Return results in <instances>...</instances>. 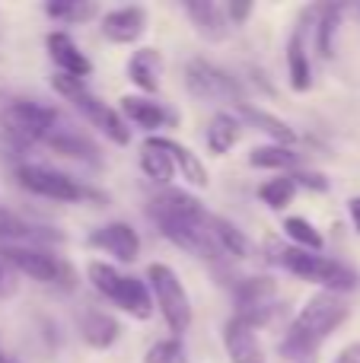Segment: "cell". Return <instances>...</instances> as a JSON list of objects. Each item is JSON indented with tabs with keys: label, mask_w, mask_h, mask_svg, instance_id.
Instances as JSON below:
<instances>
[{
	"label": "cell",
	"mask_w": 360,
	"mask_h": 363,
	"mask_svg": "<svg viewBox=\"0 0 360 363\" xmlns=\"http://www.w3.org/2000/svg\"><path fill=\"white\" fill-rule=\"evenodd\" d=\"M163 51L159 48H137L128 57V80L140 89V96H153L163 83Z\"/></svg>",
	"instance_id": "obj_19"
},
{
	"label": "cell",
	"mask_w": 360,
	"mask_h": 363,
	"mask_svg": "<svg viewBox=\"0 0 360 363\" xmlns=\"http://www.w3.org/2000/svg\"><path fill=\"white\" fill-rule=\"evenodd\" d=\"M348 217H351V223H354V230L360 233V194H354V198L348 201Z\"/></svg>",
	"instance_id": "obj_37"
},
{
	"label": "cell",
	"mask_w": 360,
	"mask_h": 363,
	"mask_svg": "<svg viewBox=\"0 0 360 363\" xmlns=\"http://www.w3.org/2000/svg\"><path fill=\"white\" fill-rule=\"evenodd\" d=\"M140 169H144V176L150 182H157V185H169V182L176 179V166H172L169 153L159 150L157 144H150V138L140 144Z\"/></svg>",
	"instance_id": "obj_29"
},
{
	"label": "cell",
	"mask_w": 360,
	"mask_h": 363,
	"mask_svg": "<svg viewBox=\"0 0 360 363\" xmlns=\"http://www.w3.org/2000/svg\"><path fill=\"white\" fill-rule=\"evenodd\" d=\"M223 10H227V19H230V26H233V29H236V26H242L249 16H252V4H227Z\"/></svg>",
	"instance_id": "obj_35"
},
{
	"label": "cell",
	"mask_w": 360,
	"mask_h": 363,
	"mask_svg": "<svg viewBox=\"0 0 360 363\" xmlns=\"http://www.w3.org/2000/svg\"><path fill=\"white\" fill-rule=\"evenodd\" d=\"M274 296H278V284H274L268 274L242 277V281H236V287H233V300H236L233 319H240L242 325L259 332V328L268 325V322L274 319V313H278Z\"/></svg>",
	"instance_id": "obj_10"
},
{
	"label": "cell",
	"mask_w": 360,
	"mask_h": 363,
	"mask_svg": "<svg viewBox=\"0 0 360 363\" xmlns=\"http://www.w3.org/2000/svg\"><path fill=\"white\" fill-rule=\"evenodd\" d=\"M268 249L274 252L271 258L287 274L300 277V281H306V284H316L325 294L342 296V294H351V290L360 287V274L354 268L322 255V252H303V249H293V245H274V242H268Z\"/></svg>",
	"instance_id": "obj_3"
},
{
	"label": "cell",
	"mask_w": 360,
	"mask_h": 363,
	"mask_svg": "<svg viewBox=\"0 0 360 363\" xmlns=\"http://www.w3.org/2000/svg\"><path fill=\"white\" fill-rule=\"evenodd\" d=\"M150 144H157L159 150L169 153L176 172H182V179L189 182V185H195V188H208L210 185V176H208V169H204V163L198 160V153H191L185 144L166 138V134H150Z\"/></svg>",
	"instance_id": "obj_20"
},
{
	"label": "cell",
	"mask_w": 360,
	"mask_h": 363,
	"mask_svg": "<svg viewBox=\"0 0 360 363\" xmlns=\"http://www.w3.org/2000/svg\"><path fill=\"white\" fill-rule=\"evenodd\" d=\"M144 284H147V290H150V296H153V306L159 309L163 322L169 325L172 338H182V335L191 328L195 313H191L189 290H185V284L179 281V274L169 268V264L153 262V264H147Z\"/></svg>",
	"instance_id": "obj_6"
},
{
	"label": "cell",
	"mask_w": 360,
	"mask_h": 363,
	"mask_svg": "<svg viewBox=\"0 0 360 363\" xmlns=\"http://www.w3.org/2000/svg\"><path fill=\"white\" fill-rule=\"evenodd\" d=\"M208 226H210V239H214L220 255H227V258H249L252 255V242L246 239V233H242L236 223H230L227 217L210 213Z\"/></svg>",
	"instance_id": "obj_25"
},
{
	"label": "cell",
	"mask_w": 360,
	"mask_h": 363,
	"mask_svg": "<svg viewBox=\"0 0 360 363\" xmlns=\"http://www.w3.org/2000/svg\"><path fill=\"white\" fill-rule=\"evenodd\" d=\"M297 182L291 179V172H284V176H274L268 182H261L259 185V198L261 204H268L271 211H284L287 204H293V198H297Z\"/></svg>",
	"instance_id": "obj_32"
},
{
	"label": "cell",
	"mask_w": 360,
	"mask_h": 363,
	"mask_svg": "<svg viewBox=\"0 0 360 363\" xmlns=\"http://www.w3.org/2000/svg\"><path fill=\"white\" fill-rule=\"evenodd\" d=\"M57 118L61 115H57L55 106H45V102L35 99H16L0 112V128L16 147H35L48 140Z\"/></svg>",
	"instance_id": "obj_8"
},
{
	"label": "cell",
	"mask_w": 360,
	"mask_h": 363,
	"mask_svg": "<svg viewBox=\"0 0 360 363\" xmlns=\"http://www.w3.org/2000/svg\"><path fill=\"white\" fill-rule=\"evenodd\" d=\"M118 115L128 121V128L137 125L144 131H159V128H172L179 125V115L172 108H166L163 102H157L153 96H125L121 99Z\"/></svg>",
	"instance_id": "obj_13"
},
{
	"label": "cell",
	"mask_w": 360,
	"mask_h": 363,
	"mask_svg": "<svg viewBox=\"0 0 360 363\" xmlns=\"http://www.w3.org/2000/svg\"><path fill=\"white\" fill-rule=\"evenodd\" d=\"M45 48H48V57L55 61L57 74H67V77H77V80H86L93 74V61L80 51V45L67 35L64 29H55L45 35Z\"/></svg>",
	"instance_id": "obj_15"
},
{
	"label": "cell",
	"mask_w": 360,
	"mask_h": 363,
	"mask_svg": "<svg viewBox=\"0 0 360 363\" xmlns=\"http://www.w3.org/2000/svg\"><path fill=\"white\" fill-rule=\"evenodd\" d=\"M348 315H351V306L344 296L325 294V290L313 294L306 300V306L293 315L287 335L281 338L278 345L281 357L291 363H310L313 354L348 322Z\"/></svg>",
	"instance_id": "obj_2"
},
{
	"label": "cell",
	"mask_w": 360,
	"mask_h": 363,
	"mask_svg": "<svg viewBox=\"0 0 360 363\" xmlns=\"http://www.w3.org/2000/svg\"><path fill=\"white\" fill-rule=\"evenodd\" d=\"M0 262L38 284H57L64 290L77 287V271L42 245H0Z\"/></svg>",
	"instance_id": "obj_7"
},
{
	"label": "cell",
	"mask_w": 360,
	"mask_h": 363,
	"mask_svg": "<svg viewBox=\"0 0 360 363\" xmlns=\"http://www.w3.org/2000/svg\"><path fill=\"white\" fill-rule=\"evenodd\" d=\"M249 166L284 176V172H297L300 169V153L293 150V147L265 144V147H255V150L249 153Z\"/></svg>",
	"instance_id": "obj_26"
},
{
	"label": "cell",
	"mask_w": 360,
	"mask_h": 363,
	"mask_svg": "<svg viewBox=\"0 0 360 363\" xmlns=\"http://www.w3.org/2000/svg\"><path fill=\"white\" fill-rule=\"evenodd\" d=\"M4 287H6V264L0 262V294H4Z\"/></svg>",
	"instance_id": "obj_38"
},
{
	"label": "cell",
	"mask_w": 360,
	"mask_h": 363,
	"mask_svg": "<svg viewBox=\"0 0 360 363\" xmlns=\"http://www.w3.org/2000/svg\"><path fill=\"white\" fill-rule=\"evenodd\" d=\"M45 144H48L55 153L67 157V160H83V163H99V147H96L93 140L86 138V134L74 131V128H55V131L48 134V140H45Z\"/></svg>",
	"instance_id": "obj_24"
},
{
	"label": "cell",
	"mask_w": 360,
	"mask_h": 363,
	"mask_svg": "<svg viewBox=\"0 0 360 363\" xmlns=\"http://www.w3.org/2000/svg\"><path fill=\"white\" fill-rule=\"evenodd\" d=\"M185 16L191 19L198 35L208 38V42H227L230 32H233L223 4H214V0H189L185 4Z\"/></svg>",
	"instance_id": "obj_16"
},
{
	"label": "cell",
	"mask_w": 360,
	"mask_h": 363,
	"mask_svg": "<svg viewBox=\"0 0 360 363\" xmlns=\"http://www.w3.org/2000/svg\"><path fill=\"white\" fill-rule=\"evenodd\" d=\"M0 363H19V360H13V357H10V354H6V351H4V347H0Z\"/></svg>",
	"instance_id": "obj_39"
},
{
	"label": "cell",
	"mask_w": 360,
	"mask_h": 363,
	"mask_svg": "<svg viewBox=\"0 0 360 363\" xmlns=\"http://www.w3.org/2000/svg\"><path fill=\"white\" fill-rule=\"evenodd\" d=\"M150 217L157 220L159 233L172 245L204 258V262H217L220 258L214 239H210V226H208L210 213L204 211V204L195 194L182 191V188H166V191H159L150 201Z\"/></svg>",
	"instance_id": "obj_1"
},
{
	"label": "cell",
	"mask_w": 360,
	"mask_h": 363,
	"mask_svg": "<svg viewBox=\"0 0 360 363\" xmlns=\"http://www.w3.org/2000/svg\"><path fill=\"white\" fill-rule=\"evenodd\" d=\"M185 86L198 99H217V102H246L242 99V83L230 70L210 64L208 57H191L185 64Z\"/></svg>",
	"instance_id": "obj_11"
},
{
	"label": "cell",
	"mask_w": 360,
	"mask_h": 363,
	"mask_svg": "<svg viewBox=\"0 0 360 363\" xmlns=\"http://www.w3.org/2000/svg\"><path fill=\"white\" fill-rule=\"evenodd\" d=\"M86 245L96 252H106L121 264H131L140 255V233L125 220H112L106 226H96L86 236Z\"/></svg>",
	"instance_id": "obj_12"
},
{
	"label": "cell",
	"mask_w": 360,
	"mask_h": 363,
	"mask_svg": "<svg viewBox=\"0 0 360 363\" xmlns=\"http://www.w3.org/2000/svg\"><path fill=\"white\" fill-rule=\"evenodd\" d=\"M96 13H99V6L89 4V0H51V4H45V16H51L55 23H64V26L86 23Z\"/></svg>",
	"instance_id": "obj_31"
},
{
	"label": "cell",
	"mask_w": 360,
	"mask_h": 363,
	"mask_svg": "<svg viewBox=\"0 0 360 363\" xmlns=\"http://www.w3.org/2000/svg\"><path fill=\"white\" fill-rule=\"evenodd\" d=\"M51 86H55V93H61L96 131L106 134L112 144H118V147L131 144V128H128V121L118 115V108L102 102L99 96L86 86V80H77V77H67V74H55L51 77Z\"/></svg>",
	"instance_id": "obj_4"
},
{
	"label": "cell",
	"mask_w": 360,
	"mask_h": 363,
	"mask_svg": "<svg viewBox=\"0 0 360 363\" xmlns=\"http://www.w3.org/2000/svg\"><path fill=\"white\" fill-rule=\"evenodd\" d=\"M144 363H185V345L182 338H163L147 351Z\"/></svg>",
	"instance_id": "obj_33"
},
{
	"label": "cell",
	"mask_w": 360,
	"mask_h": 363,
	"mask_svg": "<svg viewBox=\"0 0 360 363\" xmlns=\"http://www.w3.org/2000/svg\"><path fill=\"white\" fill-rule=\"evenodd\" d=\"M16 182H19V188L38 194V198L64 201V204H77V201H102L99 191L86 188L83 182L67 176V172L51 169V166H42V163H19L16 166Z\"/></svg>",
	"instance_id": "obj_9"
},
{
	"label": "cell",
	"mask_w": 360,
	"mask_h": 363,
	"mask_svg": "<svg viewBox=\"0 0 360 363\" xmlns=\"http://www.w3.org/2000/svg\"><path fill=\"white\" fill-rule=\"evenodd\" d=\"M284 236L293 242V249H303V252H322L325 249V236L316 230V223L306 217H287Z\"/></svg>",
	"instance_id": "obj_30"
},
{
	"label": "cell",
	"mask_w": 360,
	"mask_h": 363,
	"mask_svg": "<svg viewBox=\"0 0 360 363\" xmlns=\"http://www.w3.org/2000/svg\"><path fill=\"white\" fill-rule=\"evenodd\" d=\"M291 179L297 182V188H310V191H329V179L319 169H297L291 172Z\"/></svg>",
	"instance_id": "obj_34"
},
{
	"label": "cell",
	"mask_w": 360,
	"mask_h": 363,
	"mask_svg": "<svg viewBox=\"0 0 360 363\" xmlns=\"http://www.w3.org/2000/svg\"><path fill=\"white\" fill-rule=\"evenodd\" d=\"M80 338L96 351H106L121 338V325L115 315L102 313V309H86L80 315Z\"/></svg>",
	"instance_id": "obj_22"
},
{
	"label": "cell",
	"mask_w": 360,
	"mask_h": 363,
	"mask_svg": "<svg viewBox=\"0 0 360 363\" xmlns=\"http://www.w3.org/2000/svg\"><path fill=\"white\" fill-rule=\"evenodd\" d=\"M313 19H316V51H319V57L329 61V57L335 55V35H338V26H342V6H335V4L313 6Z\"/></svg>",
	"instance_id": "obj_27"
},
{
	"label": "cell",
	"mask_w": 360,
	"mask_h": 363,
	"mask_svg": "<svg viewBox=\"0 0 360 363\" xmlns=\"http://www.w3.org/2000/svg\"><path fill=\"white\" fill-rule=\"evenodd\" d=\"M335 363H360V341H354V345L344 347V351L335 357Z\"/></svg>",
	"instance_id": "obj_36"
},
{
	"label": "cell",
	"mask_w": 360,
	"mask_h": 363,
	"mask_svg": "<svg viewBox=\"0 0 360 363\" xmlns=\"http://www.w3.org/2000/svg\"><path fill=\"white\" fill-rule=\"evenodd\" d=\"M223 347H227L230 363H268L265 347H261L255 328L242 325L233 315H230L227 325H223Z\"/></svg>",
	"instance_id": "obj_17"
},
{
	"label": "cell",
	"mask_w": 360,
	"mask_h": 363,
	"mask_svg": "<svg viewBox=\"0 0 360 363\" xmlns=\"http://www.w3.org/2000/svg\"><path fill=\"white\" fill-rule=\"evenodd\" d=\"M86 281L93 284V290L99 296H106L108 303L121 309V313L134 315V319H150L153 315V296L147 290V284L140 277L121 274L115 264L108 262H89L86 264Z\"/></svg>",
	"instance_id": "obj_5"
},
{
	"label": "cell",
	"mask_w": 360,
	"mask_h": 363,
	"mask_svg": "<svg viewBox=\"0 0 360 363\" xmlns=\"http://www.w3.org/2000/svg\"><path fill=\"white\" fill-rule=\"evenodd\" d=\"M102 38L112 45H134L140 42V35L147 32V10L144 6H118V10H108L99 23Z\"/></svg>",
	"instance_id": "obj_14"
},
{
	"label": "cell",
	"mask_w": 360,
	"mask_h": 363,
	"mask_svg": "<svg viewBox=\"0 0 360 363\" xmlns=\"http://www.w3.org/2000/svg\"><path fill=\"white\" fill-rule=\"evenodd\" d=\"M287 83L293 93H306L313 86V67H310V42H306V23L300 19L297 29L287 38Z\"/></svg>",
	"instance_id": "obj_18"
},
{
	"label": "cell",
	"mask_w": 360,
	"mask_h": 363,
	"mask_svg": "<svg viewBox=\"0 0 360 363\" xmlns=\"http://www.w3.org/2000/svg\"><path fill=\"white\" fill-rule=\"evenodd\" d=\"M242 138V121L236 118V112H214L208 121V131H204V144L214 157L230 153Z\"/></svg>",
	"instance_id": "obj_23"
},
{
	"label": "cell",
	"mask_w": 360,
	"mask_h": 363,
	"mask_svg": "<svg viewBox=\"0 0 360 363\" xmlns=\"http://www.w3.org/2000/svg\"><path fill=\"white\" fill-rule=\"evenodd\" d=\"M236 118L246 121V125H252V128H259L261 134H268V138L281 147L297 144V131H293L287 121H281L278 115L265 112V108H255V106H249V102H240V106H236Z\"/></svg>",
	"instance_id": "obj_21"
},
{
	"label": "cell",
	"mask_w": 360,
	"mask_h": 363,
	"mask_svg": "<svg viewBox=\"0 0 360 363\" xmlns=\"http://www.w3.org/2000/svg\"><path fill=\"white\" fill-rule=\"evenodd\" d=\"M35 239H57L51 233H38V226L26 223L23 217H16L13 211H6L0 204V242L4 245H19V242H35Z\"/></svg>",
	"instance_id": "obj_28"
}]
</instances>
